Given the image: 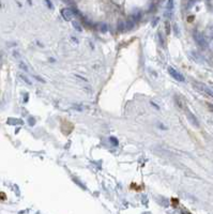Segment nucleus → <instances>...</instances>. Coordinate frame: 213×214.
Here are the masks:
<instances>
[{"label":"nucleus","instance_id":"obj_1","mask_svg":"<svg viewBox=\"0 0 213 214\" xmlns=\"http://www.w3.org/2000/svg\"><path fill=\"white\" fill-rule=\"evenodd\" d=\"M193 36H194V40H195V42L197 43V45H198L199 47H201L203 49L208 48V42H207L206 38L203 36V34L201 32L195 31L194 32V34H193Z\"/></svg>","mask_w":213,"mask_h":214},{"label":"nucleus","instance_id":"obj_2","mask_svg":"<svg viewBox=\"0 0 213 214\" xmlns=\"http://www.w3.org/2000/svg\"><path fill=\"white\" fill-rule=\"evenodd\" d=\"M193 87L195 88L196 90L203 94H206L210 98H213V89H210L209 87H207L206 85L200 84V83H195L193 85Z\"/></svg>","mask_w":213,"mask_h":214},{"label":"nucleus","instance_id":"obj_3","mask_svg":"<svg viewBox=\"0 0 213 214\" xmlns=\"http://www.w3.org/2000/svg\"><path fill=\"white\" fill-rule=\"evenodd\" d=\"M186 118H187V120L190 121V123L192 124L193 127H200V124H199L198 120H197V118H196V116L193 114L191 110H189V108H187V110H186Z\"/></svg>","mask_w":213,"mask_h":214},{"label":"nucleus","instance_id":"obj_4","mask_svg":"<svg viewBox=\"0 0 213 214\" xmlns=\"http://www.w3.org/2000/svg\"><path fill=\"white\" fill-rule=\"evenodd\" d=\"M168 73L170 74V76L172 78H175L176 81H184V77H183V75H181V73H179L178 71L174 69L172 67H168Z\"/></svg>","mask_w":213,"mask_h":214},{"label":"nucleus","instance_id":"obj_5","mask_svg":"<svg viewBox=\"0 0 213 214\" xmlns=\"http://www.w3.org/2000/svg\"><path fill=\"white\" fill-rule=\"evenodd\" d=\"M61 15H62V17L64 21H72V18L74 16V13L73 11L71 10L70 8H64L61 10Z\"/></svg>","mask_w":213,"mask_h":214},{"label":"nucleus","instance_id":"obj_6","mask_svg":"<svg viewBox=\"0 0 213 214\" xmlns=\"http://www.w3.org/2000/svg\"><path fill=\"white\" fill-rule=\"evenodd\" d=\"M174 8H175V2H174V0H168L167 7H166V16H167L168 18H171V16H172Z\"/></svg>","mask_w":213,"mask_h":214},{"label":"nucleus","instance_id":"obj_7","mask_svg":"<svg viewBox=\"0 0 213 214\" xmlns=\"http://www.w3.org/2000/svg\"><path fill=\"white\" fill-rule=\"evenodd\" d=\"M73 27L76 29L78 32H81V30H83V29H81V25L78 24L77 21H73Z\"/></svg>","mask_w":213,"mask_h":214},{"label":"nucleus","instance_id":"obj_8","mask_svg":"<svg viewBox=\"0 0 213 214\" xmlns=\"http://www.w3.org/2000/svg\"><path fill=\"white\" fill-rule=\"evenodd\" d=\"M100 30H101L102 32H107V25L101 24L100 25Z\"/></svg>","mask_w":213,"mask_h":214},{"label":"nucleus","instance_id":"obj_9","mask_svg":"<svg viewBox=\"0 0 213 214\" xmlns=\"http://www.w3.org/2000/svg\"><path fill=\"white\" fill-rule=\"evenodd\" d=\"M123 29H124V24H123V23H120L118 26V30L120 32H123Z\"/></svg>","mask_w":213,"mask_h":214},{"label":"nucleus","instance_id":"obj_10","mask_svg":"<svg viewBox=\"0 0 213 214\" xmlns=\"http://www.w3.org/2000/svg\"><path fill=\"white\" fill-rule=\"evenodd\" d=\"M21 77L23 78V81H26V83H27V84L31 85V81H29V79H28V78H27V77H26V76H24V75H21Z\"/></svg>","mask_w":213,"mask_h":214},{"label":"nucleus","instance_id":"obj_11","mask_svg":"<svg viewBox=\"0 0 213 214\" xmlns=\"http://www.w3.org/2000/svg\"><path fill=\"white\" fill-rule=\"evenodd\" d=\"M19 67H21V69H23V70H25V71L28 70V69H27V67H26V64H24L23 62H21V63H19Z\"/></svg>","mask_w":213,"mask_h":214},{"label":"nucleus","instance_id":"obj_12","mask_svg":"<svg viewBox=\"0 0 213 214\" xmlns=\"http://www.w3.org/2000/svg\"><path fill=\"white\" fill-rule=\"evenodd\" d=\"M110 140H112L114 141V145H118V141H117V139H116V138H114V137H112V138H110Z\"/></svg>","mask_w":213,"mask_h":214},{"label":"nucleus","instance_id":"obj_13","mask_svg":"<svg viewBox=\"0 0 213 214\" xmlns=\"http://www.w3.org/2000/svg\"><path fill=\"white\" fill-rule=\"evenodd\" d=\"M207 105H208V107L210 108V110H211V111H213V105H212V104H210V103H208Z\"/></svg>","mask_w":213,"mask_h":214},{"label":"nucleus","instance_id":"obj_14","mask_svg":"<svg viewBox=\"0 0 213 214\" xmlns=\"http://www.w3.org/2000/svg\"><path fill=\"white\" fill-rule=\"evenodd\" d=\"M46 2H47V6H48V8H52V2H50V1H49V0H45Z\"/></svg>","mask_w":213,"mask_h":214},{"label":"nucleus","instance_id":"obj_15","mask_svg":"<svg viewBox=\"0 0 213 214\" xmlns=\"http://www.w3.org/2000/svg\"><path fill=\"white\" fill-rule=\"evenodd\" d=\"M29 122H30V124L32 125V124H34V123H35V121H34V119H33V120L30 119V120H29Z\"/></svg>","mask_w":213,"mask_h":214}]
</instances>
